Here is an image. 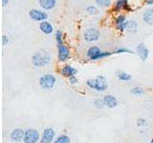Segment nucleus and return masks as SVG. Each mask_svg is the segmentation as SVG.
<instances>
[{
  "instance_id": "1",
  "label": "nucleus",
  "mask_w": 153,
  "mask_h": 143,
  "mask_svg": "<svg viewBox=\"0 0 153 143\" xmlns=\"http://www.w3.org/2000/svg\"><path fill=\"white\" fill-rule=\"evenodd\" d=\"M86 83L90 89L96 90L97 92H104L107 89L106 79L102 75H99L95 79H89Z\"/></svg>"
},
{
  "instance_id": "2",
  "label": "nucleus",
  "mask_w": 153,
  "mask_h": 143,
  "mask_svg": "<svg viewBox=\"0 0 153 143\" xmlns=\"http://www.w3.org/2000/svg\"><path fill=\"white\" fill-rule=\"evenodd\" d=\"M51 60V55L45 51H39L36 52L32 57V62L36 67H44Z\"/></svg>"
},
{
  "instance_id": "3",
  "label": "nucleus",
  "mask_w": 153,
  "mask_h": 143,
  "mask_svg": "<svg viewBox=\"0 0 153 143\" xmlns=\"http://www.w3.org/2000/svg\"><path fill=\"white\" fill-rule=\"evenodd\" d=\"M112 52H102L98 47L93 46L89 48L87 52V55L91 60H98V59H102L104 57L111 55Z\"/></svg>"
},
{
  "instance_id": "4",
  "label": "nucleus",
  "mask_w": 153,
  "mask_h": 143,
  "mask_svg": "<svg viewBox=\"0 0 153 143\" xmlns=\"http://www.w3.org/2000/svg\"><path fill=\"white\" fill-rule=\"evenodd\" d=\"M56 78L53 74H44L39 79V85L44 90H51L56 85Z\"/></svg>"
},
{
  "instance_id": "5",
  "label": "nucleus",
  "mask_w": 153,
  "mask_h": 143,
  "mask_svg": "<svg viewBox=\"0 0 153 143\" xmlns=\"http://www.w3.org/2000/svg\"><path fill=\"white\" fill-rule=\"evenodd\" d=\"M40 138V135L38 131L35 129H28L25 131V136H24V142L25 143H36Z\"/></svg>"
},
{
  "instance_id": "6",
  "label": "nucleus",
  "mask_w": 153,
  "mask_h": 143,
  "mask_svg": "<svg viewBox=\"0 0 153 143\" xmlns=\"http://www.w3.org/2000/svg\"><path fill=\"white\" fill-rule=\"evenodd\" d=\"M83 37H84V39L88 42L97 41L100 38V32L95 28H89L84 32Z\"/></svg>"
},
{
  "instance_id": "7",
  "label": "nucleus",
  "mask_w": 153,
  "mask_h": 143,
  "mask_svg": "<svg viewBox=\"0 0 153 143\" xmlns=\"http://www.w3.org/2000/svg\"><path fill=\"white\" fill-rule=\"evenodd\" d=\"M55 136H56V132L54 131V129L52 128L45 129L40 137V143H52Z\"/></svg>"
},
{
  "instance_id": "8",
  "label": "nucleus",
  "mask_w": 153,
  "mask_h": 143,
  "mask_svg": "<svg viewBox=\"0 0 153 143\" xmlns=\"http://www.w3.org/2000/svg\"><path fill=\"white\" fill-rule=\"evenodd\" d=\"M29 14H30V17L36 21L45 20V19H47V17H48V15L45 13H43L41 11H38V10H31Z\"/></svg>"
},
{
  "instance_id": "9",
  "label": "nucleus",
  "mask_w": 153,
  "mask_h": 143,
  "mask_svg": "<svg viewBox=\"0 0 153 143\" xmlns=\"http://www.w3.org/2000/svg\"><path fill=\"white\" fill-rule=\"evenodd\" d=\"M24 136H25V132L22 129H14L11 133V139L14 142H18L24 139Z\"/></svg>"
},
{
  "instance_id": "10",
  "label": "nucleus",
  "mask_w": 153,
  "mask_h": 143,
  "mask_svg": "<svg viewBox=\"0 0 153 143\" xmlns=\"http://www.w3.org/2000/svg\"><path fill=\"white\" fill-rule=\"evenodd\" d=\"M70 56L69 48L64 45L59 47V61H66Z\"/></svg>"
},
{
  "instance_id": "11",
  "label": "nucleus",
  "mask_w": 153,
  "mask_h": 143,
  "mask_svg": "<svg viewBox=\"0 0 153 143\" xmlns=\"http://www.w3.org/2000/svg\"><path fill=\"white\" fill-rule=\"evenodd\" d=\"M137 52H138V55L140 56V58L142 60H146L147 57H148V50L147 48L145 46V44L143 43H140L138 46H137Z\"/></svg>"
},
{
  "instance_id": "12",
  "label": "nucleus",
  "mask_w": 153,
  "mask_h": 143,
  "mask_svg": "<svg viewBox=\"0 0 153 143\" xmlns=\"http://www.w3.org/2000/svg\"><path fill=\"white\" fill-rule=\"evenodd\" d=\"M115 22H116V25H117V29L119 31H124L126 29V26H127V22L126 19V16L123 15V14H121V15H119L116 20H115Z\"/></svg>"
},
{
  "instance_id": "13",
  "label": "nucleus",
  "mask_w": 153,
  "mask_h": 143,
  "mask_svg": "<svg viewBox=\"0 0 153 143\" xmlns=\"http://www.w3.org/2000/svg\"><path fill=\"white\" fill-rule=\"evenodd\" d=\"M103 101L105 106H107L108 108H114L118 105V100L117 98L113 97L111 94H107L103 97Z\"/></svg>"
},
{
  "instance_id": "14",
  "label": "nucleus",
  "mask_w": 153,
  "mask_h": 143,
  "mask_svg": "<svg viewBox=\"0 0 153 143\" xmlns=\"http://www.w3.org/2000/svg\"><path fill=\"white\" fill-rule=\"evenodd\" d=\"M143 19L148 25H153V8L146 9L143 13Z\"/></svg>"
},
{
  "instance_id": "15",
  "label": "nucleus",
  "mask_w": 153,
  "mask_h": 143,
  "mask_svg": "<svg viewBox=\"0 0 153 143\" xmlns=\"http://www.w3.org/2000/svg\"><path fill=\"white\" fill-rule=\"evenodd\" d=\"M76 73H78V71H76V69H74L72 66H69V65H66L61 69V74L64 75V76H67V77L75 76V74Z\"/></svg>"
},
{
  "instance_id": "16",
  "label": "nucleus",
  "mask_w": 153,
  "mask_h": 143,
  "mask_svg": "<svg viewBox=\"0 0 153 143\" xmlns=\"http://www.w3.org/2000/svg\"><path fill=\"white\" fill-rule=\"evenodd\" d=\"M39 28H40V31L42 32L46 33V35H50V33L53 32V30H54V29H53V26L51 25L49 22H47V21L41 22Z\"/></svg>"
},
{
  "instance_id": "17",
  "label": "nucleus",
  "mask_w": 153,
  "mask_h": 143,
  "mask_svg": "<svg viewBox=\"0 0 153 143\" xmlns=\"http://www.w3.org/2000/svg\"><path fill=\"white\" fill-rule=\"evenodd\" d=\"M39 5L44 10H51L56 6V0H39Z\"/></svg>"
},
{
  "instance_id": "18",
  "label": "nucleus",
  "mask_w": 153,
  "mask_h": 143,
  "mask_svg": "<svg viewBox=\"0 0 153 143\" xmlns=\"http://www.w3.org/2000/svg\"><path fill=\"white\" fill-rule=\"evenodd\" d=\"M128 0H119L116 3V10H121V9H124V10H127L129 11L130 10V7L128 6V3H127Z\"/></svg>"
},
{
  "instance_id": "19",
  "label": "nucleus",
  "mask_w": 153,
  "mask_h": 143,
  "mask_svg": "<svg viewBox=\"0 0 153 143\" xmlns=\"http://www.w3.org/2000/svg\"><path fill=\"white\" fill-rule=\"evenodd\" d=\"M118 78L121 81H129L131 79V75L128 74L127 73H126V72H119Z\"/></svg>"
},
{
  "instance_id": "20",
  "label": "nucleus",
  "mask_w": 153,
  "mask_h": 143,
  "mask_svg": "<svg viewBox=\"0 0 153 143\" xmlns=\"http://www.w3.org/2000/svg\"><path fill=\"white\" fill-rule=\"evenodd\" d=\"M70 137L66 135H62L60 136H59L54 141V143H70Z\"/></svg>"
},
{
  "instance_id": "21",
  "label": "nucleus",
  "mask_w": 153,
  "mask_h": 143,
  "mask_svg": "<svg viewBox=\"0 0 153 143\" xmlns=\"http://www.w3.org/2000/svg\"><path fill=\"white\" fill-rule=\"evenodd\" d=\"M126 29L129 31V32H135L136 30H137V23L136 21H128L127 22V26H126Z\"/></svg>"
},
{
  "instance_id": "22",
  "label": "nucleus",
  "mask_w": 153,
  "mask_h": 143,
  "mask_svg": "<svg viewBox=\"0 0 153 143\" xmlns=\"http://www.w3.org/2000/svg\"><path fill=\"white\" fill-rule=\"evenodd\" d=\"M110 3H111V0H96V4L102 8L108 7Z\"/></svg>"
},
{
  "instance_id": "23",
  "label": "nucleus",
  "mask_w": 153,
  "mask_h": 143,
  "mask_svg": "<svg viewBox=\"0 0 153 143\" xmlns=\"http://www.w3.org/2000/svg\"><path fill=\"white\" fill-rule=\"evenodd\" d=\"M131 94L134 95H142L145 94V91H143V89L141 87H134L131 90Z\"/></svg>"
},
{
  "instance_id": "24",
  "label": "nucleus",
  "mask_w": 153,
  "mask_h": 143,
  "mask_svg": "<svg viewBox=\"0 0 153 143\" xmlns=\"http://www.w3.org/2000/svg\"><path fill=\"white\" fill-rule=\"evenodd\" d=\"M56 42H57V45H59V47L63 45V40H62V32H61V31H56Z\"/></svg>"
},
{
  "instance_id": "25",
  "label": "nucleus",
  "mask_w": 153,
  "mask_h": 143,
  "mask_svg": "<svg viewBox=\"0 0 153 143\" xmlns=\"http://www.w3.org/2000/svg\"><path fill=\"white\" fill-rule=\"evenodd\" d=\"M95 105L98 109H102V108H103V106H105L103 99H97L95 101Z\"/></svg>"
},
{
  "instance_id": "26",
  "label": "nucleus",
  "mask_w": 153,
  "mask_h": 143,
  "mask_svg": "<svg viewBox=\"0 0 153 143\" xmlns=\"http://www.w3.org/2000/svg\"><path fill=\"white\" fill-rule=\"evenodd\" d=\"M86 10H87V12H89L90 13H97V11H98L97 8L95 6H89Z\"/></svg>"
},
{
  "instance_id": "27",
  "label": "nucleus",
  "mask_w": 153,
  "mask_h": 143,
  "mask_svg": "<svg viewBox=\"0 0 153 143\" xmlns=\"http://www.w3.org/2000/svg\"><path fill=\"white\" fill-rule=\"evenodd\" d=\"M115 54H121V52H131V54H133V52L131 51V50H127V49H119V50H117V51H115L114 52Z\"/></svg>"
},
{
  "instance_id": "28",
  "label": "nucleus",
  "mask_w": 153,
  "mask_h": 143,
  "mask_svg": "<svg viewBox=\"0 0 153 143\" xmlns=\"http://www.w3.org/2000/svg\"><path fill=\"white\" fill-rule=\"evenodd\" d=\"M69 81L71 82V84H76L78 83V78L76 77V76H72V77H69Z\"/></svg>"
},
{
  "instance_id": "29",
  "label": "nucleus",
  "mask_w": 153,
  "mask_h": 143,
  "mask_svg": "<svg viewBox=\"0 0 153 143\" xmlns=\"http://www.w3.org/2000/svg\"><path fill=\"white\" fill-rule=\"evenodd\" d=\"M2 43H3V45H6V44H8V43H9V38L6 35L2 36Z\"/></svg>"
},
{
  "instance_id": "30",
  "label": "nucleus",
  "mask_w": 153,
  "mask_h": 143,
  "mask_svg": "<svg viewBox=\"0 0 153 143\" xmlns=\"http://www.w3.org/2000/svg\"><path fill=\"white\" fill-rule=\"evenodd\" d=\"M9 3V0H2V5H3V7H5L6 5Z\"/></svg>"
},
{
  "instance_id": "31",
  "label": "nucleus",
  "mask_w": 153,
  "mask_h": 143,
  "mask_svg": "<svg viewBox=\"0 0 153 143\" xmlns=\"http://www.w3.org/2000/svg\"><path fill=\"white\" fill-rule=\"evenodd\" d=\"M147 4L148 5H153V0H147Z\"/></svg>"
},
{
  "instance_id": "32",
  "label": "nucleus",
  "mask_w": 153,
  "mask_h": 143,
  "mask_svg": "<svg viewBox=\"0 0 153 143\" xmlns=\"http://www.w3.org/2000/svg\"><path fill=\"white\" fill-rule=\"evenodd\" d=\"M150 143H153V137H152V139H151V141H150Z\"/></svg>"
}]
</instances>
